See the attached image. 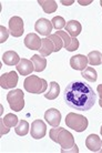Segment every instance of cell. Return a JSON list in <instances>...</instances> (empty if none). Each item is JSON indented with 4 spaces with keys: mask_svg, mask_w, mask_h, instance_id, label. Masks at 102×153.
I'll use <instances>...</instances> for the list:
<instances>
[{
    "mask_svg": "<svg viewBox=\"0 0 102 153\" xmlns=\"http://www.w3.org/2000/svg\"><path fill=\"white\" fill-rule=\"evenodd\" d=\"M51 23H52V26L54 29H57V31L61 30L62 28L66 27V21L62 17L60 16H57V17H54L52 20H51Z\"/></svg>",
    "mask_w": 102,
    "mask_h": 153,
    "instance_id": "cell-27",
    "label": "cell"
},
{
    "mask_svg": "<svg viewBox=\"0 0 102 153\" xmlns=\"http://www.w3.org/2000/svg\"><path fill=\"white\" fill-rule=\"evenodd\" d=\"M100 4H101V7H102V0H101V1H100Z\"/></svg>",
    "mask_w": 102,
    "mask_h": 153,
    "instance_id": "cell-35",
    "label": "cell"
},
{
    "mask_svg": "<svg viewBox=\"0 0 102 153\" xmlns=\"http://www.w3.org/2000/svg\"><path fill=\"white\" fill-rule=\"evenodd\" d=\"M19 56L15 51H7L2 56V62L7 65H17L20 62Z\"/></svg>",
    "mask_w": 102,
    "mask_h": 153,
    "instance_id": "cell-17",
    "label": "cell"
},
{
    "mask_svg": "<svg viewBox=\"0 0 102 153\" xmlns=\"http://www.w3.org/2000/svg\"><path fill=\"white\" fill-rule=\"evenodd\" d=\"M39 52H40V56H42V57H48L52 52H54V45L49 38L42 39V45L41 48L39 49Z\"/></svg>",
    "mask_w": 102,
    "mask_h": 153,
    "instance_id": "cell-16",
    "label": "cell"
},
{
    "mask_svg": "<svg viewBox=\"0 0 102 153\" xmlns=\"http://www.w3.org/2000/svg\"><path fill=\"white\" fill-rule=\"evenodd\" d=\"M19 76L16 71H10L1 74L0 76V85L2 89H13L18 84Z\"/></svg>",
    "mask_w": 102,
    "mask_h": 153,
    "instance_id": "cell-6",
    "label": "cell"
},
{
    "mask_svg": "<svg viewBox=\"0 0 102 153\" xmlns=\"http://www.w3.org/2000/svg\"><path fill=\"white\" fill-rule=\"evenodd\" d=\"M48 38L52 41V43L54 45V52H58V51H60L62 48H63V41H62V39L59 37L58 35H50Z\"/></svg>",
    "mask_w": 102,
    "mask_h": 153,
    "instance_id": "cell-25",
    "label": "cell"
},
{
    "mask_svg": "<svg viewBox=\"0 0 102 153\" xmlns=\"http://www.w3.org/2000/svg\"><path fill=\"white\" fill-rule=\"evenodd\" d=\"M45 120L51 126H59L61 122V112L58 109L50 108L45 112Z\"/></svg>",
    "mask_w": 102,
    "mask_h": 153,
    "instance_id": "cell-9",
    "label": "cell"
},
{
    "mask_svg": "<svg viewBox=\"0 0 102 153\" xmlns=\"http://www.w3.org/2000/svg\"><path fill=\"white\" fill-rule=\"evenodd\" d=\"M100 133H101V137H102V126H101V130H100Z\"/></svg>",
    "mask_w": 102,
    "mask_h": 153,
    "instance_id": "cell-34",
    "label": "cell"
},
{
    "mask_svg": "<svg viewBox=\"0 0 102 153\" xmlns=\"http://www.w3.org/2000/svg\"><path fill=\"white\" fill-rule=\"evenodd\" d=\"M66 124L76 132H83L88 128V119L84 115L70 112L66 117Z\"/></svg>",
    "mask_w": 102,
    "mask_h": 153,
    "instance_id": "cell-4",
    "label": "cell"
},
{
    "mask_svg": "<svg viewBox=\"0 0 102 153\" xmlns=\"http://www.w3.org/2000/svg\"><path fill=\"white\" fill-rule=\"evenodd\" d=\"M31 137L36 140H40V139L45 138V133H47V126L42 120H34L31 123V130H30Z\"/></svg>",
    "mask_w": 102,
    "mask_h": 153,
    "instance_id": "cell-8",
    "label": "cell"
},
{
    "mask_svg": "<svg viewBox=\"0 0 102 153\" xmlns=\"http://www.w3.org/2000/svg\"><path fill=\"white\" fill-rule=\"evenodd\" d=\"M17 68V71L21 74V76H30L32 71H34V65L32 63L31 60H28V59H25L22 58L18 65H16Z\"/></svg>",
    "mask_w": 102,
    "mask_h": 153,
    "instance_id": "cell-12",
    "label": "cell"
},
{
    "mask_svg": "<svg viewBox=\"0 0 102 153\" xmlns=\"http://www.w3.org/2000/svg\"><path fill=\"white\" fill-rule=\"evenodd\" d=\"M59 93H60V85L58 84V82L52 81V82H50L49 91L45 94V98L48 100H54L58 98Z\"/></svg>",
    "mask_w": 102,
    "mask_h": 153,
    "instance_id": "cell-19",
    "label": "cell"
},
{
    "mask_svg": "<svg viewBox=\"0 0 102 153\" xmlns=\"http://www.w3.org/2000/svg\"><path fill=\"white\" fill-rule=\"evenodd\" d=\"M52 23L45 18H40L37 20V22L34 25V30L41 36H50L52 31Z\"/></svg>",
    "mask_w": 102,
    "mask_h": 153,
    "instance_id": "cell-10",
    "label": "cell"
},
{
    "mask_svg": "<svg viewBox=\"0 0 102 153\" xmlns=\"http://www.w3.org/2000/svg\"><path fill=\"white\" fill-rule=\"evenodd\" d=\"M81 76L84 78V80L90 81V82H95L98 79V73H97L95 68H92V67H87L84 70H82Z\"/></svg>",
    "mask_w": 102,
    "mask_h": 153,
    "instance_id": "cell-21",
    "label": "cell"
},
{
    "mask_svg": "<svg viewBox=\"0 0 102 153\" xmlns=\"http://www.w3.org/2000/svg\"><path fill=\"white\" fill-rule=\"evenodd\" d=\"M31 61L34 65L36 72H42L47 67V60L45 59V57H42L40 54H34L31 58Z\"/></svg>",
    "mask_w": 102,
    "mask_h": 153,
    "instance_id": "cell-18",
    "label": "cell"
},
{
    "mask_svg": "<svg viewBox=\"0 0 102 153\" xmlns=\"http://www.w3.org/2000/svg\"><path fill=\"white\" fill-rule=\"evenodd\" d=\"M78 48H79V40H78L77 38H72L71 43L69 45V47L66 50H68V51L72 52V51H76V50H78Z\"/></svg>",
    "mask_w": 102,
    "mask_h": 153,
    "instance_id": "cell-29",
    "label": "cell"
},
{
    "mask_svg": "<svg viewBox=\"0 0 102 153\" xmlns=\"http://www.w3.org/2000/svg\"><path fill=\"white\" fill-rule=\"evenodd\" d=\"M97 91H98V94H99V97H100L99 104H100V107L102 108V84H99L98 88H97Z\"/></svg>",
    "mask_w": 102,
    "mask_h": 153,
    "instance_id": "cell-31",
    "label": "cell"
},
{
    "mask_svg": "<svg viewBox=\"0 0 102 153\" xmlns=\"http://www.w3.org/2000/svg\"><path fill=\"white\" fill-rule=\"evenodd\" d=\"M86 146L91 152H98L101 150L102 139L99 138V135H97V134H90L86 139Z\"/></svg>",
    "mask_w": 102,
    "mask_h": 153,
    "instance_id": "cell-14",
    "label": "cell"
},
{
    "mask_svg": "<svg viewBox=\"0 0 102 153\" xmlns=\"http://www.w3.org/2000/svg\"><path fill=\"white\" fill-rule=\"evenodd\" d=\"M0 126H1V133L0 134H1V137H2V135H4V134H7L8 132H9V129H10V128H8V126L4 124L2 119L0 120Z\"/></svg>",
    "mask_w": 102,
    "mask_h": 153,
    "instance_id": "cell-30",
    "label": "cell"
},
{
    "mask_svg": "<svg viewBox=\"0 0 102 153\" xmlns=\"http://www.w3.org/2000/svg\"><path fill=\"white\" fill-rule=\"evenodd\" d=\"M88 63H89L88 57L83 56V54H76L70 59V65H71L72 69L74 70H81L82 71L87 68Z\"/></svg>",
    "mask_w": 102,
    "mask_h": 153,
    "instance_id": "cell-13",
    "label": "cell"
},
{
    "mask_svg": "<svg viewBox=\"0 0 102 153\" xmlns=\"http://www.w3.org/2000/svg\"><path fill=\"white\" fill-rule=\"evenodd\" d=\"M9 32L12 37H21L22 33L25 32V28H23V20L20 17H12L9 20Z\"/></svg>",
    "mask_w": 102,
    "mask_h": 153,
    "instance_id": "cell-7",
    "label": "cell"
},
{
    "mask_svg": "<svg viewBox=\"0 0 102 153\" xmlns=\"http://www.w3.org/2000/svg\"><path fill=\"white\" fill-rule=\"evenodd\" d=\"M42 39L39 38L37 33H29L25 38V46L29 50H38L41 48Z\"/></svg>",
    "mask_w": 102,
    "mask_h": 153,
    "instance_id": "cell-11",
    "label": "cell"
},
{
    "mask_svg": "<svg viewBox=\"0 0 102 153\" xmlns=\"http://www.w3.org/2000/svg\"><path fill=\"white\" fill-rule=\"evenodd\" d=\"M15 131L16 133L20 135V137H23V135H27L28 132H29V123L27 122L26 120H21L18 122V124L15 126Z\"/></svg>",
    "mask_w": 102,
    "mask_h": 153,
    "instance_id": "cell-22",
    "label": "cell"
},
{
    "mask_svg": "<svg viewBox=\"0 0 102 153\" xmlns=\"http://www.w3.org/2000/svg\"><path fill=\"white\" fill-rule=\"evenodd\" d=\"M79 4H91V1H81V0H80Z\"/></svg>",
    "mask_w": 102,
    "mask_h": 153,
    "instance_id": "cell-33",
    "label": "cell"
},
{
    "mask_svg": "<svg viewBox=\"0 0 102 153\" xmlns=\"http://www.w3.org/2000/svg\"><path fill=\"white\" fill-rule=\"evenodd\" d=\"M66 30H67V32L69 33L70 37L77 38L81 33L82 27H81V23L79 21H77V20H70L66 25Z\"/></svg>",
    "mask_w": 102,
    "mask_h": 153,
    "instance_id": "cell-15",
    "label": "cell"
},
{
    "mask_svg": "<svg viewBox=\"0 0 102 153\" xmlns=\"http://www.w3.org/2000/svg\"><path fill=\"white\" fill-rule=\"evenodd\" d=\"M2 120H4V123L8 128H15L18 124V122H19L18 117L16 114H13V113H8V114H6L4 115V119H2Z\"/></svg>",
    "mask_w": 102,
    "mask_h": 153,
    "instance_id": "cell-24",
    "label": "cell"
},
{
    "mask_svg": "<svg viewBox=\"0 0 102 153\" xmlns=\"http://www.w3.org/2000/svg\"><path fill=\"white\" fill-rule=\"evenodd\" d=\"M0 42L4 43L6 40L8 39V36H9V31L7 30V28H4V26H0Z\"/></svg>",
    "mask_w": 102,
    "mask_h": 153,
    "instance_id": "cell-28",
    "label": "cell"
},
{
    "mask_svg": "<svg viewBox=\"0 0 102 153\" xmlns=\"http://www.w3.org/2000/svg\"><path fill=\"white\" fill-rule=\"evenodd\" d=\"M73 2H74L73 0H71V1H64V0H62V1H61V4H66V6H69V4H73Z\"/></svg>",
    "mask_w": 102,
    "mask_h": 153,
    "instance_id": "cell-32",
    "label": "cell"
},
{
    "mask_svg": "<svg viewBox=\"0 0 102 153\" xmlns=\"http://www.w3.org/2000/svg\"><path fill=\"white\" fill-rule=\"evenodd\" d=\"M25 93L21 89H13L7 94V101L9 103V107L15 112L21 111L25 107Z\"/></svg>",
    "mask_w": 102,
    "mask_h": 153,
    "instance_id": "cell-5",
    "label": "cell"
},
{
    "mask_svg": "<svg viewBox=\"0 0 102 153\" xmlns=\"http://www.w3.org/2000/svg\"><path fill=\"white\" fill-rule=\"evenodd\" d=\"M63 100L68 107L78 111H89L97 101V94L90 84L76 79L69 82L63 92Z\"/></svg>",
    "mask_w": 102,
    "mask_h": 153,
    "instance_id": "cell-1",
    "label": "cell"
},
{
    "mask_svg": "<svg viewBox=\"0 0 102 153\" xmlns=\"http://www.w3.org/2000/svg\"><path fill=\"white\" fill-rule=\"evenodd\" d=\"M23 87L29 93H34V94H40V93H45L48 87V83L45 79H40L38 76H32L30 74L27 76L25 82H23Z\"/></svg>",
    "mask_w": 102,
    "mask_h": 153,
    "instance_id": "cell-3",
    "label": "cell"
},
{
    "mask_svg": "<svg viewBox=\"0 0 102 153\" xmlns=\"http://www.w3.org/2000/svg\"><path fill=\"white\" fill-rule=\"evenodd\" d=\"M88 61L91 65H100L102 63V53L99 51H91L88 54Z\"/></svg>",
    "mask_w": 102,
    "mask_h": 153,
    "instance_id": "cell-23",
    "label": "cell"
},
{
    "mask_svg": "<svg viewBox=\"0 0 102 153\" xmlns=\"http://www.w3.org/2000/svg\"><path fill=\"white\" fill-rule=\"evenodd\" d=\"M49 137L53 142H56L58 144L61 146V152L63 153L67 150L72 149L73 146H76L74 142V138L69 131H67L66 129L58 126V128H53L49 131Z\"/></svg>",
    "mask_w": 102,
    "mask_h": 153,
    "instance_id": "cell-2",
    "label": "cell"
},
{
    "mask_svg": "<svg viewBox=\"0 0 102 153\" xmlns=\"http://www.w3.org/2000/svg\"><path fill=\"white\" fill-rule=\"evenodd\" d=\"M56 35H58L61 39H62V41H63V47L67 49V48L69 47V45L71 43L72 37L69 36V33L67 32V31H62V30L57 31V32H56Z\"/></svg>",
    "mask_w": 102,
    "mask_h": 153,
    "instance_id": "cell-26",
    "label": "cell"
},
{
    "mask_svg": "<svg viewBox=\"0 0 102 153\" xmlns=\"http://www.w3.org/2000/svg\"><path fill=\"white\" fill-rule=\"evenodd\" d=\"M38 4L41 6L45 13H53L58 9L57 2L54 0H39Z\"/></svg>",
    "mask_w": 102,
    "mask_h": 153,
    "instance_id": "cell-20",
    "label": "cell"
}]
</instances>
